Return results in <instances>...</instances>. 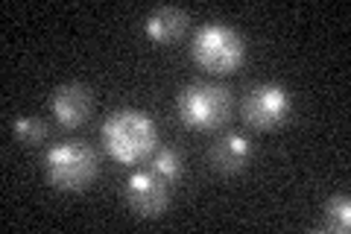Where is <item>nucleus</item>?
<instances>
[{
  "label": "nucleus",
  "mask_w": 351,
  "mask_h": 234,
  "mask_svg": "<svg viewBox=\"0 0 351 234\" xmlns=\"http://www.w3.org/2000/svg\"><path fill=\"white\" fill-rule=\"evenodd\" d=\"M322 229L337 231V234H346L351 229V199H348V194H334L331 199H328Z\"/></svg>",
  "instance_id": "obj_11"
},
{
  "label": "nucleus",
  "mask_w": 351,
  "mask_h": 234,
  "mask_svg": "<svg viewBox=\"0 0 351 234\" xmlns=\"http://www.w3.org/2000/svg\"><path fill=\"white\" fill-rule=\"evenodd\" d=\"M176 111L191 129H219L232 117V91L217 82H191L176 97Z\"/></svg>",
  "instance_id": "obj_3"
},
{
  "label": "nucleus",
  "mask_w": 351,
  "mask_h": 234,
  "mask_svg": "<svg viewBox=\"0 0 351 234\" xmlns=\"http://www.w3.org/2000/svg\"><path fill=\"white\" fill-rule=\"evenodd\" d=\"M126 205L138 217H161L170 205V185L152 170H135L123 185Z\"/></svg>",
  "instance_id": "obj_6"
},
{
  "label": "nucleus",
  "mask_w": 351,
  "mask_h": 234,
  "mask_svg": "<svg viewBox=\"0 0 351 234\" xmlns=\"http://www.w3.org/2000/svg\"><path fill=\"white\" fill-rule=\"evenodd\" d=\"M191 56L202 71L226 76L234 73L246 59V38L223 21H208L196 30L191 41Z\"/></svg>",
  "instance_id": "obj_2"
},
{
  "label": "nucleus",
  "mask_w": 351,
  "mask_h": 234,
  "mask_svg": "<svg viewBox=\"0 0 351 234\" xmlns=\"http://www.w3.org/2000/svg\"><path fill=\"white\" fill-rule=\"evenodd\" d=\"M91 108H94V94L91 88L82 85V82H68V85H59L50 97V111L53 117L59 120L62 126L76 129L82 126L88 117H91Z\"/></svg>",
  "instance_id": "obj_7"
},
{
  "label": "nucleus",
  "mask_w": 351,
  "mask_h": 234,
  "mask_svg": "<svg viewBox=\"0 0 351 234\" xmlns=\"http://www.w3.org/2000/svg\"><path fill=\"white\" fill-rule=\"evenodd\" d=\"M149 164H152L149 170L158 173L167 185L179 182L182 176H184V159H182V152L176 150V147H158L156 152L149 155Z\"/></svg>",
  "instance_id": "obj_10"
},
{
  "label": "nucleus",
  "mask_w": 351,
  "mask_h": 234,
  "mask_svg": "<svg viewBox=\"0 0 351 234\" xmlns=\"http://www.w3.org/2000/svg\"><path fill=\"white\" fill-rule=\"evenodd\" d=\"M293 111V97L284 85L278 82H261L255 85L243 100V117L249 126L261 132H269L281 126Z\"/></svg>",
  "instance_id": "obj_5"
},
{
  "label": "nucleus",
  "mask_w": 351,
  "mask_h": 234,
  "mask_svg": "<svg viewBox=\"0 0 351 234\" xmlns=\"http://www.w3.org/2000/svg\"><path fill=\"white\" fill-rule=\"evenodd\" d=\"M12 132L15 138L24 143V147H38V143L47 138V126H44L41 117H32V115H21L12 120Z\"/></svg>",
  "instance_id": "obj_12"
},
{
  "label": "nucleus",
  "mask_w": 351,
  "mask_h": 234,
  "mask_svg": "<svg viewBox=\"0 0 351 234\" xmlns=\"http://www.w3.org/2000/svg\"><path fill=\"white\" fill-rule=\"evenodd\" d=\"M106 152L120 164H138L152 155L158 143V129L141 108H117L103 124Z\"/></svg>",
  "instance_id": "obj_1"
},
{
  "label": "nucleus",
  "mask_w": 351,
  "mask_h": 234,
  "mask_svg": "<svg viewBox=\"0 0 351 234\" xmlns=\"http://www.w3.org/2000/svg\"><path fill=\"white\" fill-rule=\"evenodd\" d=\"M184 30H188V12H184V9H176V6L152 9L144 21V32L156 44H170L176 38H182Z\"/></svg>",
  "instance_id": "obj_9"
},
{
  "label": "nucleus",
  "mask_w": 351,
  "mask_h": 234,
  "mask_svg": "<svg viewBox=\"0 0 351 234\" xmlns=\"http://www.w3.org/2000/svg\"><path fill=\"white\" fill-rule=\"evenodd\" d=\"M252 159V141L243 132H228L211 147V164L219 173H240Z\"/></svg>",
  "instance_id": "obj_8"
},
{
  "label": "nucleus",
  "mask_w": 351,
  "mask_h": 234,
  "mask_svg": "<svg viewBox=\"0 0 351 234\" xmlns=\"http://www.w3.org/2000/svg\"><path fill=\"white\" fill-rule=\"evenodd\" d=\"M97 170H100V159L82 141L56 143L44 155V173L56 191H85L97 179Z\"/></svg>",
  "instance_id": "obj_4"
}]
</instances>
